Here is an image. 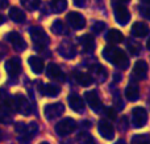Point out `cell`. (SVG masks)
Listing matches in <instances>:
<instances>
[{"label":"cell","instance_id":"obj_18","mask_svg":"<svg viewBox=\"0 0 150 144\" xmlns=\"http://www.w3.org/2000/svg\"><path fill=\"white\" fill-rule=\"evenodd\" d=\"M46 76L53 80H62L63 79V72L54 63H50L46 67Z\"/></svg>","mask_w":150,"mask_h":144},{"label":"cell","instance_id":"obj_21","mask_svg":"<svg viewBox=\"0 0 150 144\" xmlns=\"http://www.w3.org/2000/svg\"><path fill=\"white\" fill-rule=\"evenodd\" d=\"M28 63H29V66H30V68H32V71L34 72V73H41L42 71H44V68H45V64H44V60L41 59V58H38V57H30L28 59Z\"/></svg>","mask_w":150,"mask_h":144},{"label":"cell","instance_id":"obj_14","mask_svg":"<svg viewBox=\"0 0 150 144\" xmlns=\"http://www.w3.org/2000/svg\"><path fill=\"white\" fill-rule=\"evenodd\" d=\"M133 76L138 80H144L148 76V63L145 60H137L133 67Z\"/></svg>","mask_w":150,"mask_h":144},{"label":"cell","instance_id":"obj_33","mask_svg":"<svg viewBox=\"0 0 150 144\" xmlns=\"http://www.w3.org/2000/svg\"><path fill=\"white\" fill-rule=\"evenodd\" d=\"M104 114H105V117L107 118H109V119L116 118V111H115L112 108H105L104 109Z\"/></svg>","mask_w":150,"mask_h":144},{"label":"cell","instance_id":"obj_19","mask_svg":"<svg viewBox=\"0 0 150 144\" xmlns=\"http://www.w3.org/2000/svg\"><path fill=\"white\" fill-rule=\"evenodd\" d=\"M105 39L109 45H116V43H121V42L124 41V36H122V33L120 30L111 29V30L107 33Z\"/></svg>","mask_w":150,"mask_h":144},{"label":"cell","instance_id":"obj_12","mask_svg":"<svg viewBox=\"0 0 150 144\" xmlns=\"http://www.w3.org/2000/svg\"><path fill=\"white\" fill-rule=\"evenodd\" d=\"M66 20L74 29H83L86 26V20L79 12H69Z\"/></svg>","mask_w":150,"mask_h":144},{"label":"cell","instance_id":"obj_22","mask_svg":"<svg viewBox=\"0 0 150 144\" xmlns=\"http://www.w3.org/2000/svg\"><path fill=\"white\" fill-rule=\"evenodd\" d=\"M125 97L129 101H137L140 98V89L136 84L130 82L127 88H125Z\"/></svg>","mask_w":150,"mask_h":144},{"label":"cell","instance_id":"obj_37","mask_svg":"<svg viewBox=\"0 0 150 144\" xmlns=\"http://www.w3.org/2000/svg\"><path fill=\"white\" fill-rule=\"evenodd\" d=\"M8 7V0H0V8H7Z\"/></svg>","mask_w":150,"mask_h":144},{"label":"cell","instance_id":"obj_2","mask_svg":"<svg viewBox=\"0 0 150 144\" xmlns=\"http://www.w3.org/2000/svg\"><path fill=\"white\" fill-rule=\"evenodd\" d=\"M15 130L20 134L18 136V140L21 143H28L29 140H32V138L34 136V134L38 130V126L37 123L32 122V123H16Z\"/></svg>","mask_w":150,"mask_h":144},{"label":"cell","instance_id":"obj_42","mask_svg":"<svg viewBox=\"0 0 150 144\" xmlns=\"http://www.w3.org/2000/svg\"><path fill=\"white\" fill-rule=\"evenodd\" d=\"M119 1H120V3H128L129 0H119Z\"/></svg>","mask_w":150,"mask_h":144},{"label":"cell","instance_id":"obj_7","mask_svg":"<svg viewBox=\"0 0 150 144\" xmlns=\"http://www.w3.org/2000/svg\"><path fill=\"white\" fill-rule=\"evenodd\" d=\"M115 18H116V21L120 24V25H127L128 22H129L130 20V13L129 10L127 9V7H125L124 4H117L115 5Z\"/></svg>","mask_w":150,"mask_h":144},{"label":"cell","instance_id":"obj_28","mask_svg":"<svg viewBox=\"0 0 150 144\" xmlns=\"http://www.w3.org/2000/svg\"><path fill=\"white\" fill-rule=\"evenodd\" d=\"M132 144H150V136L148 134L134 135L132 138Z\"/></svg>","mask_w":150,"mask_h":144},{"label":"cell","instance_id":"obj_41","mask_svg":"<svg viewBox=\"0 0 150 144\" xmlns=\"http://www.w3.org/2000/svg\"><path fill=\"white\" fill-rule=\"evenodd\" d=\"M146 47H148V49L150 50V39H149V41H148V45H146Z\"/></svg>","mask_w":150,"mask_h":144},{"label":"cell","instance_id":"obj_9","mask_svg":"<svg viewBox=\"0 0 150 144\" xmlns=\"http://www.w3.org/2000/svg\"><path fill=\"white\" fill-rule=\"evenodd\" d=\"M5 38H7L8 42H9L16 50H18V51H23V50L26 49V42L24 41L23 36H21L20 33H17V31H11V33H8L7 36H5Z\"/></svg>","mask_w":150,"mask_h":144},{"label":"cell","instance_id":"obj_40","mask_svg":"<svg viewBox=\"0 0 150 144\" xmlns=\"http://www.w3.org/2000/svg\"><path fill=\"white\" fill-rule=\"evenodd\" d=\"M142 3H145V4H149L150 5V0H141Z\"/></svg>","mask_w":150,"mask_h":144},{"label":"cell","instance_id":"obj_15","mask_svg":"<svg viewBox=\"0 0 150 144\" xmlns=\"http://www.w3.org/2000/svg\"><path fill=\"white\" fill-rule=\"evenodd\" d=\"M38 89L46 97H57L61 92V88L55 84H40Z\"/></svg>","mask_w":150,"mask_h":144},{"label":"cell","instance_id":"obj_1","mask_svg":"<svg viewBox=\"0 0 150 144\" xmlns=\"http://www.w3.org/2000/svg\"><path fill=\"white\" fill-rule=\"evenodd\" d=\"M103 57L107 60H109L113 66H116L117 68H120V70H125L129 66V60H128L127 54L121 49H116V47L112 46L105 47L103 51Z\"/></svg>","mask_w":150,"mask_h":144},{"label":"cell","instance_id":"obj_32","mask_svg":"<svg viewBox=\"0 0 150 144\" xmlns=\"http://www.w3.org/2000/svg\"><path fill=\"white\" fill-rule=\"evenodd\" d=\"M104 29H105V24L101 22V21L95 22V24H93V26H92V30L95 31V33H101Z\"/></svg>","mask_w":150,"mask_h":144},{"label":"cell","instance_id":"obj_6","mask_svg":"<svg viewBox=\"0 0 150 144\" xmlns=\"http://www.w3.org/2000/svg\"><path fill=\"white\" fill-rule=\"evenodd\" d=\"M63 111H65V105L61 102L49 103V105H46L44 108V114H45V117H46V119H49V121L62 115Z\"/></svg>","mask_w":150,"mask_h":144},{"label":"cell","instance_id":"obj_36","mask_svg":"<svg viewBox=\"0 0 150 144\" xmlns=\"http://www.w3.org/2000/svg\"><path fill=\"white\" fill-rule=\"evenodd\" d=\"M129 49H130V51H132L133 55H137L138 51H140V47H138V46H130V45H129Z\"/></svg>","mask_w":150,"mask_h":144},{"label":"cell","instance_id":"obj_5","mask_svg":"<svg viewBox=\"0 0 150 144\" xmlns=\"http://www.w3.org/2000/svg\"><path fill=\"white\" fill-rule=\"evenodd\" d=\"M148 122V113L144 108L137 106L132 110V124L136 129H141L144 127Z\"/></svg>","mask_w":150,"mask_h":144},{"label":"cell","instance_id":"obj_30","mask_svg":"<svg viewBox=\"0 0 150 144\" xmlns=\"http://www.w3.org/2000/svg\"><path fill=\"white\" fill-rule=\"evenodd\" d=\"M52 30H53V33H55V34H65L66 33V26L62 21L57 20L52 25Z\"/></svg>","mask_w":150,"mask_h":144},{"label":"cell","instance_id":"obj_27","mask_svg":"<svg viewBox=\"0 0 150 144\" xmlns=\"http://www.w3.org/2000/svg\"><path fill=\"white\" fill-rule=\"evenodd\" d=\"M76 140H78V143L79 144H95L93 138L91 136L88 132H80V134L78 135Z\"/></svg>","mask_w":150,"mask_h":144},{"label":"cell","instance_id":"obj_23","mask_svg":"<svg viewBox=\"0 0 150 144\" xmlns=\"http://www.w3.org/2000/svg\"><path fill=\"white\" fill-rule=\"evenodd\" d=\"M58 51L63 58H67V59H71L75 57V47L71 43H62L58 49Z\"/></svg>","mask_w":150,"mask_h":144},{"label":"cell","instance_id":"obj_29","mask_svg":"<svg viewBox=\"0 0 150 144\" xmlns=\"http://www.w3.org/2000/svg\"><path fill=\"white\" fill-rule=\"evenodd\" d=\"M24 8L28 10H36L40 7V0H20Z\"/></svg>","mask_w":150,"mask_h":144},{"label":"cell","instance_id":"obj_17","mask_svg":"<svg viewBox=\"0 0 150 144\" xmlns=\"http://www.w3.org/2000/svg\"><path fill=\"white\" fill-rule=\"evenodd\" d=\"M149 33V28L145 22H141V21H137V22L133 24L132 26V34L137 38H144L146 34Z\"/></svg>","mask_w":150,"mask_h":144},{"label":"cell","instance_id":"obj_44","mask_svg":"<svg viewBox=\"0 0 150 144\" xmlns=\"http://www.w3.org/2000/svg\"><path fill=\"white\" fill-rule=\"evenodd\" d=\"M0 139H1V131H0Z\"/></svg>","mask_w":150,"mask_h":144},{"label":"cell","instance_id":"obj_20","mask_svg":"<svg viewBox=\"0 0 150 144\" xmlns=\"http://www.w3.org/2000/svg\"><path fill=\"white\" fill-rule=\"evenodd\" d=\"M9 18L16 24H23L25 21V13L17 7H12L9 8V12H8Z\"/></svg>","mask_w":150,"mask_h":144},{"label":"cell","instance_id":"obj_24","mask_svg":"<svg viewBox=\"0 0 150 144\" xmlns=\"http://www.w3.org/2000/svg\"><path fill=\"white\" fill-rule=\"evenodd\" d=\"M75 80L79 82L82 87H88L93 82V79L90 73H86V72H76L75 73Z\"/></svg>","mask_w":150,"mask_h":144},{"label":"cell","instance_id":"obj_39","mask_svg":"<svg viewBox=\"0 0 150 144\" xmlns=\"http://www.w3.org/2000/svg\"><path fill=\"white\" fill-rule=\"evenodd\" d=\"M115 144H127V143H125V142H124V140H119V142H116V143H115Z\"/></svg>","mask_w":150,"mask_h":144},{"label":"cell","instance_id":"obj_38","mask_svg":"<svg viewBox=\"0 0 150 144\" xmlns=\"http://www.w3.org/2000/svg\"><path fill=\"white\" fill-rule=\"evenodd\" d=\"M3 22H4V16H3V15H0V25H1Z\"/></svg>","mask_w":150,"mask_h":144},{"label":"cell","instance_id":"obj_16","mask_svg":"<svg viewBox=\"0 0 150 144\" xmlns=\"http://www.w3.org/2000/svg\"><path fill=\"white\" fill-rule=\"evenodd\" d=\"M69 105L76 113H82L84 110V102H83L82 97H79L78 94H70L69 96Z\"/></svg>","mask_w":150,"mask_h":144},{"label":"cell","instance_id":"obj_35","mask_svg":"<svg viewBox=\"0 0 150 144\" xmlns=\"http://www.w3.org/2000/svg\"><path fill=\"white\" fill-rule=\"evenodd\" d=\"M141 13H142V16H144L145 18H148V20H150V8H142Z\"/></svg>","mask_w":150,"mask_h":144},{"label":"cell","instance_id":"obj_25","mask_svg":"<svg viewBox=\"0 0 150 144\" xmlns=\"http://www.w3.org/2000/svg\"><path fill=\"white\" fill-rule=\"evenodd\" d=\"M79 41L86 51H92V50L95 49V41H93V37L91 36V34H84V36H82Z\"/></svg>","mask_w":150,"mask_h":144},{"label":"cell","instance_id":"obj_8","mask_svg":"<svg viewBox=\"0 0 150 144\" xmlns=\"http://www.w3.org/2000/svg\"><path fill=\"white\" fill-rule=\"evenodd\" d=\"M84 98H86V101H87L88 106H90L93 111L98 113V111H100L101 109H103L101 101H100V98H99V94L96 90H88V92H86Z\"/></svg>","mask_w":150,"mask_h":144},{"label":"cell","instance_id":"obj_34","mask_svg":"<svg viewBox=\"0 0 150 144\" xmlns=\"http://www.w3.org/2000/svg\"><path fill=\"white\" fill-rule=\"evenodd\" d=\"M128 121L127 118H121V124H119V130H122V131H125V130L128 129Z\"/></svg>","mask_w":150,"mask_h":144},{"label":"cell","instance_id":"obj_10","mask_svg":"<svg viewBox=\"0 0 150 144\" xmlns=\"http://www.w3.org/2000/svg\"><path fill=\"white\" fill-rule=\"evenodd\" d=\"M98 131H99V134H100L101 136H103L104 139H107V140L113 139V136H115V129H113V126L111 124V122L105 121V119H101V121H99V123H98Z\"/></svg>","mask_w":150,"mask_h":144},{"label":"cell","instance_id":"obj_26","mask_svg":"<svg viewBox=\"0 0 150 144\" xmlns=\"http://www.w3.org/2000/svg\"><path fill=\"white\" fill-rule=\"evenodd\" d=\"M52 7L54 12L61 13L67 8V0H52Z\"/></svg>","mask_w":150,"mask_h":144},{"label":"cell","instance_id":"obj_31","mask_svg":"<svg viewBox=\"0 0 150 144\" xmlns=\"http://www.w3.org/2000/svg\"><path fill=\"white\" fill-rule=\"evenodd\" d=\"M9 111L4 108L3 105H0V122H7L9 119Z\"/></svg>","mask_w":150,"mask_h":144},{"label":"cell","instance_id":"obj_13","mask_svg":"<svg viewBox=\"0 0 150 144\" xmlns=\"http://www.w3.org/2000/svg\"><path fill=\"white\" fill-rule=\"evenodd\" d=\"M5 70H7L9 77H16L21 72V63L18 58H12V59L5 62Z\"/></svg>","mask_w":150,"mask_h":144},{"label":"cell","instance_id":"obj_11","mask_svg":"<svg viewBox=\"0 0 150 144\" xmlns=\"http://www.w3.org/2000/svg\"><path fill=\"white\" fill-rule=\"evenodd\" d=\"M15 105H16V111L21 113L23 115H29L32 113V105L24 96H16Z\"/></svg>","mask_w":150,"mask_h":144},{"label":"cell","instance_id":"obj_4","mask_svg":"<svg viewBox=\"0 0 150 144\" xmlns=\"http://www.w3.org/2000/svg\"><path fill=\"white\" fill-rule=\"evenodd\" d=\"M76 126H78L76 122H75L73 118H65L57 123V126H55V132H57L59 136H66V135H70L71 132H74Z\"/></svg>","mask_w":150,"mask_h":144},{"label":"cell","instance_id":"obj_43","mask_svg":"<svg viewBox=\"0 0 150 144\" xmlns=\"http://www.w3.org/2000/svg\"><path fill=\"white\" fill-rule=\"evenodd\" d=\"M40 144H49L47 142H42V143H40Z\"/></svg>","mask_w":150,"mask_h":144},{"label":"cell","instance_id":"obj_3","mask_svg":"<svg viewBox=\"0 0 150 144\" xmlns=\"http://www.w3.org/2000/svg\"><path fill=\"white\" fill-rule=\"evenodd\" d=\"M29 34H30V38L33 41L36 49L42 50L49 45V37L45 33V30L40 26H33V28L29 30Z\"/></svg>","mask_w":150,"mask_h":144}]
</instances>
